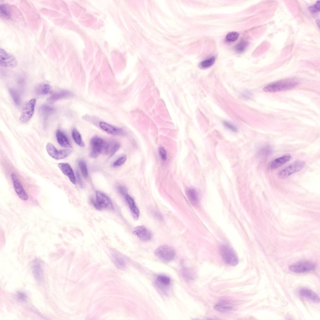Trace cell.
<instances>
[{
  "instance_id": "484cf974",
  "label": "cell",
  "mask_w": 320,
  "mask_h": 320,
  "mask_svg": "<svg viewBox=\"0 0 320 320\" xmlns=\"http://www.w3.org/2000/svg\"><path fill=\"white\" fill-rule=\"evenodd\" d=\"M272 150L270 147L267 145L261 147L257 152V155L261 158L265 157L272 152Z\"/></svg>"
},
{
  "instance_id": "8d00e7d4",
  "label": "cell",
  "mask_w": 320,
  "mask_h": 320,
  "mask_svg": "<svg viewBox=\"0 0 320 320\" xmlns=\"http://www.w3.org/2000/svg\"><path fill=\"white\" fill-rule=\"evenodd\" d=\"M223 123L226 128L234 132H237L238 129L233 124L227 121H223Z\"/></svg>"
},
{
  "instance_id": "44dd1931",
  "label": "cell",
  "mask_w": 320,
  "mask_h": 320,
  "mask_svg": "<svg viewBox=\"0 0 320 320\" xmlns=\"http://www.w3.org/2000/svg\"><path fill=\"white\" fill-rule=\"evenodd\" d=\"M186 194L192 204L195 206L198 204V195L195 189L192 188H188L186 191Z\"/></svg>"
},
{
  "instance_id": "603a6c76",
  "label": "cell",
  "mask_w": 320,
  "mask_h": 320,
  "mask_svg": "<svg viewBox=\"0 0 320 320\" xmlns=\"http://www.w3.org/2000/svg\"><path fill=\"white\" fill-rule=\"evenodd\" d=\"M71 95L72 94L70 92L63 90L53 94L48 98V100L50 102H53L61 99L68 97Z\"/></svg>"
},
{
  "instance_id": "d590c367",
  "label": "cell",
  "mask_w": 320,
  "mask_h": 320,
  "mask_svg": "<svg viewBox=\"0 0 320 320\" xmlns=\"http://www.w3.org/2000/svg\"><path fill=\"white\" fill-rule=\"evenodd\" d=\"M127 158V156L123 155L118 158L113 164L114 167H118L122 165L125 162Z\"/></svg>"
},
{
  "instance_id": "83f0119b",
  "label": "cell",
  "mask_w": 320,
  "mask_h": 320,
  "mask_svg": "<svg viewBox=\"0 0 320 320\" xmlns=\"http://www.w3.org/2000/svg\"><path fill=\"white\" fill-rule=\"evenodd\" d=\"M72 136L74 141L80 147L84 146V144L81 135L77 129H73L72 132Z\"/></svg>"
},
{
  "instance_id": "4dcf8cb0",
  "label": "cell",
  "mask_w": 320,
  "mask_h": 320,
  "mask_svg": "<svg viewBox=\"0 0 320 320\" xmlns=\"http://www.w3.org/2000/svg\"><path fill=\"white\" fill-rule=\"evenodd\" d=\"M114 261L116 265L119 268H123L126 265V262L124 259L119 255H116L114 257Z\"/></svg>"
},
{
  "instance_id": "52a82bcc",
  "label": "cell",
  "mask_w": 320,
  "mask_h": 320,
  "mask_svg": "<svg viewBox=\"0 0 320 320\" xmlns=\"http://www.w3.org/2000/svg\"><path fill=\"white\" fill-rule=\"evenodd\" d=\"M47 152L52 158L57 160L64 158L68 156L71 151L69 149L58 150L50 143H48L46 146Z\"/></svg>"
},
{
  "instance_id": "6da1fadb",
  "label": "cell",
  "mask_w": 320,
  "mask_h": 320,
  "mask_svg": "<svg viewBox=\"0 0 320 320\" xmlns=\"http://www.w3.org/2000/svg\"><path fill=\"white\" fill-rule=\"evenodd\" d=\"M299 84L298 80L294 78L285 79L274 82L263 88L264 92H277L292 89Z\"/></svg>"
},
{
  "instance_id": "4fadbf2b",
  "label": "cell",
  "mask_w": 320,
  "mask_h": 320,
  "mask_svg": "<svg viewBox=\"0 0 320 320\" xmlns=\"http://www.w3.org/2000/svg\"><path fill=\"white\" fill-rule=\"evenodd\" d=\"M58 166L62 173L68 177L72 183H76L75 177L74 172L69 164L60 163L58 164Z\"/></svg>"
},
{
  "instance_id": "60d3db41",
  "label": "cell",
  "mask_w": 320,
  "mask_h": 320,
  "mask_svg": "<svg viewBox=\"0 0 320 320\" xmlns=\"http://www.w3.org/2000/svg\"><path fill=\"white\" fill-rule=\"evenodd\" d=\"M118 189L120 193L125 197L127 194L128 190L125 187L121 186L118 187Z\"/></svg>"
},
{
  "instance_id": "ab89813d",
  "label": "cell",
  "mask_w": 320,
  "mask_h": 320,
  "mask_svg": "<svg viewBox=\"0 0 320 320\" xmlns=\"http://www.w3.org/2000/svg\"><path fill=\"white\" fill-rule=\"evenodd\" d=\"M158 151L161 159L162 160H165L167 158V153L165 148L163 147H160L159 148Z\"/></svg>"
},
{
  "instance_id": "d6a6232c",
  "label": "cell",
  "mask_w": 320,
  "mask_h": 320,
  "mask_svg": "<svg viewBox=\"0 0 320 320\" xmlns=\"http://www.w3.org/2000/svg\"><path fill=\"white\" fill-rule=\"evenodd\" d=\"M0 14L1 16L6 19H9L11 17L9 12L4 4H1L0 5Z\"/></svg>"
},
{
  "instance_id": "74e56055",
  "label": "cell",
  "mask_w": 320,
  "mask_h": 320,
  "mask_svg": "<svg viewBox=\"0 0 320 320\" xmlns=\"http://www.w3.org/2000/svg\"><path fill=\"white\" fill-rule=\"evenodd\" d=\"M309 10L312 13H317L320 11V1H318L314 5L311 6L309 8Z\"/></svg>"
},
{
  "instance_id": "d4e9b609",
  "label": "cell",
  "mask_w": 320,
  "mask_h": 320,
  "mask_svg": "<svg viewBox=\"0 0 320 320\" xmlns=\"http://www.w3.org/2000/svg\"><path fill=\"white\" fill-rule=\"evenodd\" d=\"M54 108L47 105H43L41 106L39 109L40 114L43 117L46 118L54 111Z\"/></svg>"
},
{
  "instance_id": "ffe728a7",
  "label": "cell",
  "mask_w": 320,
  "mask_h": 320,
  "mask_svg": "<svg viewBox=\"0 0 320 320\" xmlns=\"http://www.w3.org/2000/svg\"><path fill=\"white\" fill-rule=\"evenodd\" d=\"M56 136L58 143L61 146L65 148L72 147L68 138L61 130H57L56 132Z\"/></svg>"
},
{
  "instance_id": "8992f818",
  "label": "cell",
  "mask_w": 320,
  "mask_h": 320,
  "mask_svg": "<svg viewBox=\"0 0 320 320\" xmlns=\"http://www.w3.org/2000/svg\"><path fill=\"white\" fill-rule=\"evenodd\" d=\"M316 267L315 263L309 261H302L290 265L289 270L296 273H302L310 271Z\"/></svg>"
},
{
  "instance_id": "9a60e30c",
  "label": "cell",
  "mask_w": 320,
  "mask_h": 320,
  "mask_svg": "<svg viewBox=\"0 0 320 320\" xmlns=\"http://www.w3.org/2000/svg\"><path fill=\"white\" fill-rule=\"evenodd\" d=\"M299 293L301 296L308 298L316 302H319V297L315 292L309 289L303 288L299 291Z\"/></svg>"
},
{
  "instance_id": "5b68a950",
  "label": "cell",
  "mask_w": 320,
  "mask_h": 320,
  "mask_svg": "<svg viewBox=\"0 0 320 320\" xmlns=\"http://www.w3.org/2000/svg\"><path fill=\"white\" fill-rule=\"evenodd\" d=\"M154 253L159 258L166 261L172 260L175 256L174 250L171 247L166 245L158 248L155 251Z\"/></svg>"
},
{
  "instance_id": "9c48e42d",
  "label": "cell",
  "mask_w": 320,
  "mask_h": 320,
  "mask_svg": "<svg viewBox=\"0 0 320 320\" xmlns=\"http://www.w3.org/2000/svg\"><path fill=\"white\" fill-rule=\"evenodd\" d=\"M36 102V99L33 98L26 104L20 118V120L21 121L27 122L30 119L34 112Z\"/></svg>"
},
{
  "instance_id": "7c38bea8",
  "label": "cell",
  "mask_w": 320,
  "mask_h": 320,
  "mask_svg": "<svg viewBox=\"0 0 320 320\" xmlns=\"http://www.w3.org/2000/svg\"><path fill=\"white\" fill-rule=\"evenodd\" d=\"M133 233L140 239L144 241L149 240L152 237V233L147 228L142 226L135 227Z\"/></svg>"
},
{
  "instance_id": "cb8c5ba5",
  "label": "cell",
  "mask_w": 320,
  "mask_h": 320,
  "mask_svg": "<svg viewBox=\"0 0 320 320\" xmlns=\"http://www.w3.org/2000/svg\"><path fill=\"white\" fill-rule=\"evenodd\" d=\"M232 305L227 302H221L216 304L214 307V309L221 312H226L231 310Z\"/></svg>"
},
{
  "instance_id": "d6986e66",
  "label": "cell",
  "mask_w": 320,
  "mask_h": 320,
  "mask_svg": "<svg viewBox=\"0 0 320 320\" xmlns=\"http://www.w3.org/2000/svg\"><path fill=\"white\" fill-rule=\"evenodd\" d=\"M291 158L290 155L286 154L277 158L271 163L270 168L272 169L278 168L289 161Z\"/></svg>"
},
{
  "instance_id": "1f68e13d",
  "label": "cell",
  "mask_w": 320,
  "mask_h": 320,
  "mask_svg": "<svg viewBox=\"0 0 320 320\" xmlns=\"http://www.w3.org/2000/svg\"><path fill=\"white\" fill-rule=\"evenodd\" d=\"M120 144L116 142H110L109 154L111 157L113 156L120 147Z\"/></svg>"
},
{
  "instance_id": "5bb4252c",
  "label": "cell",
  "mask_w": 320,
  "mask_h": 320,
  "mask_svg": "<svg viewBox=\"0 0 320 320\" xmlns=\"http://www.w3.org/2000/svg\"><path fill=\"white\" fill-rule=\"evenodd\" d=\"M99 126L103 130L111 134L119 135L123 133V131L121 129L104 122H100L99 123Z\"/></svg>"
},
{
  "instance_id": "e575fe53",
  "label": "cell",
  "mask_w": 320,
  "mask_h": 320,
  "mask_svg": "<svg viewBox=\"0 0 320 320\" xmlns=\"http://www.w3.org/2000/svg\"><path fill=\"white\" fill-rule=\"evenodd\" d=\"M239 34L236 32H232L229 33L226 36V40L229 42L236 41L238 38Z\"/></svg>"
},
{
  "instance_id": "ba28073f",
  "label": "cell",
  "mask_w": 320,
  "mask_h": 320,
  "mask_svg": "<svg viewBox=\"0 0 320 320\" xmlns=\"http://www.w3.org/2000/svg\"><path fill=\"white\" fill-rule=\"evenodd\" d=\"M104 140L101 138L95 136L92 138L90 141V155L93 158H96L102 153Z\"/></svg>"
},
{
  "instance_id": "7a4b0ae2",
  "label": "cell",
  "mask_w": 320,
  "mask_h": 320,
  "mask_svg": "<svg viewBox=\"0 0 320 320\" xmlns=\"http://www.w3.org/2000/svg\"><path fill=\"white\" fill-rule=\"evenodd\" d=\"M96 200L92 199L91 202L94 207L99 210L103 209H113L111 201L108 196L99 191L96 192Z\"/></svg>"
},
{
  "instance_id": "3957f363",
  "label": "cell",
  "mask_w": 320,
  "mask_h": 320,
  "mask_svg": "<svg viewBox=\"0 0 320 320\" xmlns=\"http://www.w3.org/2000/svg\"><path fill=\"white\" fill-rule=\"evenodd\" d=\"M220 250L222 257L226 263L232 266H235L238 264V257L230 247L226 245H223L220 247Z\"/></svg>"
},
{
  "instance_id": "ac0fdd59",
  "label": "cell",
  "mask_w": 320,
  "mask_h": 320,
  "mask_svg": "<svg viewBox=\"0 0 320 320\" xmlns=\"http://www.w3.org/2000/svg\"><path fill=\"white\" fill-rule=\"evenodd\" d=\"M32 272L36 279L38 282H41L43 278L42 268L38 260H35L32 265Z\"/></svg>"
},
{
  "instance_id": "836d02e7",
  "label": "cell",
  "mask_w": 320,
  "mask_h": 320,
  "mask_svg": "<svg viewBox=\"0 0 320 320\" xmlns=\"http://www.w3.org/2000/svg\"><path fill=\"white\" fill-rule=\"evenodd\" d=\"M78 165L82 175L84 177L87 178L88 176V171L86 163L84 161L81 160L79 162Z\"/></svg>"
},
{
  "instance_id": "7402d4cb",
  "label": "cell",
  "mask_w": 320,
  "mask_h": 320,
  "mask_svg": "<svg viewBox=\"0 0 320 320\" xmlns=\"http://www.w3.org/2000/svg\"><path fill=\"white\" fill-rule=\"evenodd\" d=\"M51 86L48 84L43 83L38 85L35 88V91L38 95H45L51 93L52 92Z\"/></svg>"
},
{
  "instance_id": "4316f807",
  "label": "cell",
  "mask_w": 320,
  "mask_h": 320,
  "mask_svg": "<svg viewBox=\"0 0 320 320\" xmlns=\"http://www.w3.org/2000/svg\"><path fill=\"white\" fill-rule=\"evenodd\" d=\"M9 92L15 104L17 106H19L21 102V96L19 93L16 90L13 88L9 89Z\"/></svg>"
},
{
  "instance_id": "30bf717a",
  "label": "cell",
  "mask_w": 320,
  "mask_h": 320,
  "mask_svg": "<svg viewBox=\"0 0 320 320\" xmlns=\"http://www.w3.org/2000/svg\"><path fill=\"white\" fill-rule=\"evenodd\" d=\"M0 65L4 67L13 68L17 64V62L15 57L8 53L3 49L0 50Z\"/></svg>"
},
{
  "instance_id": "8fae6325",
  "label": "cell",
  "mask_w": 320,
  "mask_h": 320,
  "mask_svg": "<svg viewBox=\"0 0 320 320\" xmlns=\"http://www.w3.org/2000/svg\"><path fill=\"white\" fill-rule=\"evenodd\" d=\"M11 178L13 182L15 190L18 195L22 200H27L28 198V196L16 175L13 173H12Z\"/></svg>"
},
{
  "instance_id": "e0dca14e",
  "label": "cell",
  "mask_w": 320,
  "mask_h": 320,
  "mask_svg": "<svg viewBox=\"0 0 320 320\" xmlns=\"http://www.w3.org/2000/svg\"><path fill=\"white\" fill-rule=\"evenodd\" d=\"M155 281L158 287L163 290L168 288L171 283V280L169 277L162 274L158 276Z\"/></svg>"
},
{
  "instance_id": "277c9868",
  "label": "cell",
  "mask_w": 320,
  "mask_h": 320,
  "mask_svg": "<svg viewBox=\"0 0 320 320\" xmlns=\"http://www.w3.org/2000/svg\"><path fill=\"white\" fill-rule=\"evenodd\" d=\"M305 163L302 161L294 162L278 172V176L280 178H284L301 170L304 167Z\"/></svg>"
},
{
  "instance_id": "f546056e",
  "label": "cell",
  "mask_w": 320,
  "mask_h": 320,
  "mask_svg": "<svg viewBox=\"0 0 320 320\" xmlns=\"http://www.w3.org/2000/svg\"><path fill=\"white\" fill-rule=\"evenodd\" d=\"M248 45V42L244 40L241 41L235 47V50L237 53L243 52L246 48Z\"/></svg>"
},
{
  "instance_id": "f1b7e54d",
  "label": "cell",
  "mask_w": 320,
  "mask_h": 320,
  "mask_svg": "<svg viewBox=\"0 0 320 320\" xmlns=\"http://www.w3.org/2000/svg\"><path fill=\"white\" fill-rule=\"evenodd\" d=\"M215 57H212L202 61L199 64V67L202 68H208L212 66L215 61Z\"/></svg>"
},
{
  "instance_id": "2e32d148",
  "label": "cell",
  "mask_w": 320,
  "mask_h": 320,
  "mask_svg": "<svg viewBox=\"0 0 320 320\" xmlns=\"http://www.w3.org/2000/svg\"><path fill=\"white\" fill-rule=\"evenodd\" d=\"M125 198L132 217L135 220L138 219L139 216V212L134 199L128 194L125 196Z\"/></svg>"
},
{
  "instance_id": "f35d334b",
  "label": "cell",
  "mask_w": 320,
  "mask_h": 320,
  "mask_svg": "<svg viewBox=\"0 0 320 320\" xmlns=\"http://www.w3.org/2000/svg\"><path fill=\"white\" fill-rule=\"evenodd\" d=\"M16 296L18 300L21 302H25L27 299V295L24 292H18Z\"/></svg>"
}]
</instances>
